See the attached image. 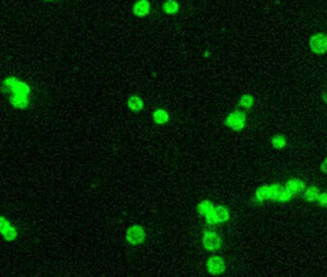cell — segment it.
Masks as SVG:
<instances>
[{
    "label": "cell",
    "mask_w": 327,
    "mask_h": 277,
    "mask_svg": "<svg viewBox=\"0 0 327 277\" xmlns=\"http://www.w3.org/2000/svg\"><path fill=\"white\" fill-rule=\"evenodd\" d=\"M282 189H283V185L278 183L261 185L256 190L255 200L260 204L269 201L277 202V199L282 191Z\"/></svg>",
    "instance_id": "obj_1"
},
{
    "label": "cell",
    "mask_w": 327,
    "mask_h": 277,
    "mask_svg": "<svg viewBox=\"0 0 327 277\" xmlns=\"http://www.w3.org/2000/svg\"><path fill=\"white\" fill-rule=\"evenodd\" d=\"M2 92L4 94L12 93H32V88L28 83L16 76H8L2 81Z\"/></svg>",
    "instance_id": "obj_2"
},
{
    "label": "cell",
    "mask_w": 327,
    "mask_h": 277,
    "mask_svg": "<svg viewBox=\"0 0 327 277\" xmlns=\"http://www.w3.org/2000/svg\"><path fill=\"white\" fill-rule=\"evenodd\" d=\"M248 117L246 111L242 109H235L228 113V116L225 118V125L232 132L240 133L244 131L247 126Z\"/></svg>",
    "instance_id": "obj_3"
},
{
    "label": "cell",
    "mask_w": 327,
    "mask_h": 277,
    "mask_svg": "<svg viewBox=\"0 0 327 277\" xmlns=\"http://www.w3.org/2000/svg\"><path fill=\"white\" fill-rule=\"evenodd\" d=\"M201 245L204 250L210 253H216L223 248V237L215 230H205L201 236Z\"/></svg>",
    "instance_id": "obj_4"
},
{
    "label": "cell",
    "mask_w": 327,
    "mask_h": 277,
    "mask_svg": "<svg viewBox=\"0 0 327 277\" xmlns=\"http://www.w3.org/2000/svg\"><path fill=\"white\" fill-rule=\"evenodd\" d=\"M230 212L227 206L222 204H216L214 207L213 211L210 213L208 217L203 219L205 223L209 226H216L222 225L227 223L230 219Z\"/></svg>",
    "instance_id": "obj_5"
},
{
    "label": "cell",
    "mask_w": 327,
    "mask_h": 277,
    "mask_svg": "<svg viewBox=\"0 0 327 277\" xmlns=\"http://www.w3.org/2000/svg\"><path fill=\"white\" fill-rule=\"evenodd\" d=\"M309 50L315 55L327 54V34L325 32H316L308 40Z\"/></svg>",
    "instance_id": "obj_6"
},
{
    "label": "cell",
    "mask_w": 327,
    "mask_h": 277,
    "mask_svg": "<svg viewBox=\"0 0 327 277\" xmlns=\"http://www.w3.org/2000/svg\"><path fill=\"white\" fill-rule=\"evenodd\" d=\"M206 272L211 276H221L227 272L228 266L226 259L221 256L214 254L208 257L207 261L205 263Z\"/></svg>",
    "instance_id": "obj_7"
},
{
    "label": "cell",
    "mask_w": 327,
    "mask_h": 277,
    "mask_svg": "<svg viewBox=\"0 0 327 277\" xmlns=\"http://www.w3.org/2000/svg\"><path fill=\"white\" fill-rule=\"evenodd\" d=\"M147 234L144 227L139 224H133L126 231V240L131 246H140L146 241Z\"/></svg>",
    "instance_id": "obj_8"
},
{
    "label": "cell",
    "mask_w": 327,
    "mask_h": 277,
    "mask_svg": "<svg viewBox=\"0 0 327 277\" xmlns=\"http://www.w3.org/2000/svg\"><path fill=\"white\" fill-rule=\"evenodd\" d=\"M0 232L3 240L6 242H14L18 237L16 228L4 216L1 217Z\"/></svg>",
    "instance_id": "obj_9"
},
{
    "label": "cell",
    "mask_w": 327,
    "mask_h": 277,
    "mask_svg": "<svg viewBox=\"0 0 327 277\" xmlns=\"http://www.w3.org/2000/svg\"><path fill=\"white\" fill-rule=\"evenodd\" d=\"M152 3L150 0H135L131 7V13L135 17L144 18L151 14Z\"/></svg>",
    "instance_id": "obj_10"
},
{
    "label": "cell",
    "mask_w": 327,
    "mask_h": 277,
    "mask_svg": "<svg viewBox=\"0 0 327 277\" xmlns=\"http://www.w3.org/2000/svg\"><path fill=\"white\" fill-rule=\"evenodd\" d=\"M283 185L295 197L298 195H301L307 187L306 182L299 177H292L288 179Z\"/></svg>",
    "instance_id": "obj_11"
},
{
    "label": "cell",
    "mask_w": 327,
    "mask_h": 277,
    "mask_svg": "<svg viewBox=\"0 0 327 277\" xmlns=\"http://www.w3.org/2000/svg\"><path fill=\"white\" fill-rule=\"evenodd\" d=\"M9 102L16 110H25L31 103V94L21 92L9 94Z\"/></svg>",
    "instance_id": "obj_12"
},
{
    "label": "cell",
    "mask_w": 327,
    "mask_h": 277,
    "mask_svg": "<svg viewBox=\"0 0 327 277\" xmlns=\"http://www.w3.org/2000/svg\"><path fill=\"white\" fill-rule=\"evenodd\" d=\"M127 107L131 112L140 113L145 109L144 99L138 94H131L127 99Z\"/></svg>",
    "instance_id": "obj_13"
},
{
    "label": "cell",
    "mask_w": 327,
    "mask_h": 277,
    "mask_svg": "<svg viewBox=\"0 0 327 277\" xmlns=\"http://www.w3.org/2000/svg\"><path fill=\"white\" fill-rule=\"evenodd\" d=\"M322 190L320 188H318L317 186H307L306 189L303 191V193L301 194L302 199L310 204H316L317 199L319 197V194Z\"/></svg>",
    "instance_id": "obj_14"
},
{
    "label": "cell",
    "mask_w": 327,
    "mask_h": 277,
    "mask_svg": "<svg viewBox=\"0 0 327 277\" xmlns=\"http://www.w3.org/2000/svg\"><path fill=\"white\" fill-rule=\"evenodd\" d=\"M162 12L167 15H176L181 10V4L178 0H164L161 4Z\"/></svg>",
    "instance_id": "obj_15"
},
{
    "label": "cell",
    "mask_w": 327,
    "mask_h": 277,
    "mask_svg": "<svg viewBox=\"0 0 327 277\" xmlns=\"http://www.w3.org/2000/svg\"><path fill=\"white\" fill-rule=\"evenodd\" d=\"M215 205L216 204H214V202L209 199L201 200L199 204L197 205V208H196L197 214L199 215V218L204 219L206 217H208L210 215V213L213 211Z\"/></svg>",
    "instance_id": "obj_16"
},
{
    "label": "cell",
    "mask_w": 327,
    "mask_h": 277,
    "mask_svg": "<svg viewBox=\"0 0 327 277\" xmlns=\"http://www.w3.org/2000/svg\"><path fill=\"white\" fill-rule=\"evenodd\" d=\"M256 101V97L254 94H252L251 92H246V93H243L242 95L239 97L238 106L244 111H249L255 107Z\"/></svg>",
    "instance_id": "obj_17"
},
{
    "label": "cell",
    "mask_w": 327,
    "mask_h": 277,
    "mask_svg": "<svg viewBox=\"0 0 327 277\" xmlns=\"http://www.w3.org/2000/svg\"><path fill=\"white\" fill-rule=\"evenodd\" d=\"M153 120L155 123H157L158 125H163L169 122L170 120V114L162 108H157L154 112H153Z\"/></svg>",
    "instance_id": "obj_18"
},
{
    "label": "cell",
    "mask_w": 327,
    "mask_h": 277,
    "mask_svg": "<svg viewBox=\"0 0 327 277\" xmlns=\"http://www.w3.org/2000/svg\"><path fill=\"white\" fill-rule=\"evenodd\" d=\"M270 145L276 150H282L288 146V139L284 134L277 133L271 137Z\"/></svg>",
    "instance_id": "obj_19"
},
{
    "label": "cell",
    "mask_w": 327,
    "mask_h": 277,
    "mask_svg": "<svg viewBox=\"0 0 327 277\" xmlns=\"http://www.w3.org/2000/svg\"><path fill=\"white\" fill-rule=\"evenodd\" d=\"M316 204L320 206L323 209H327V190H322L319 194V197L317 199Z\"/></svg>",
    "instance_id": "obj_20"
},
{
    "label": "cell",
    "mask_w": 327,
    "mask_h": 277,
    "mask_svg": "<svg viewBox=\"0 0 327 277\" xmlns=\"http://www.w3.org/2000/svg\"><path fill=\"white\" fill-rule=\"evenodd\" d=\"M320 171H321L322 174L327 175V156L326 157V159L323 161V163L321 164V166H320Z\"/></svg>",
    "instance_id": "obj_21"
},
{
    "label": "cell",
    "mask_w": 327,
    "mask_h": 277,
    "mask_svg": "<svg viewBox=\"0 0 327 277\" xmlns=\"http://www.w3.org/2000/svg\"><path fill=\"white\" fill-rule=\"evenodd\" d=\"M323 100L327 105V89L325 91V92L323 93Z\"/></svg>",
    "instance_id": "obj_22"
},
{
    "label": "cell",
    "mask_w": 327,
    "mask_h": 277,
    "mask_svg": "<svg viewBox=\"0 0 327 277\" xmlns=\"http://www.w3.org/2000/svg\"><path fill=\"white\" fill-rule=\"evenodd\" d=\"M44 2H46V3H51V2H54V1H56V0H43Z\"/></svg>",
    "instance_id": "obj_23"
}]
</instances>
